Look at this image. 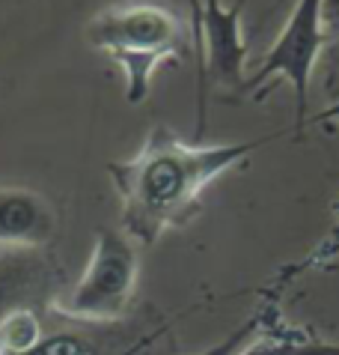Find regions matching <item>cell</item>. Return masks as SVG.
Segmentation results:
<instances>
[{
    "label": "cell",
    "mask_w": 339,
    "mask_h": 355,
    "mask_svg": "<svg viewBox=\"0 0 339 355\" xmlns=\"http://www.w3.org/2000/svg\"><path fill=\"white\" fill-rule=\"evenodd\" d=\"M274 137L277 135L241 144H187L170 125H155L131 159L107 164L122 197L125 227L137 239L152 242L170 224L191 215L208 182Z\"/></svg>",
    "instance_id": "cell-1"
},
{
    "label": "cell",
    "mask_w": 339,
    "mask_h": 355,
    "mask_svg": "<svg viewBox=\"0 0 339 355\" xmlns=\"http://www.w3.org/2000/svg\"><path fill=\"white\" fill-rule=\"evenodd\" d=\"M102 340L84 331H57L48 334L36 343L33 349H27L21 355H98Z\"/></svg>",
    "instance_id": "cell-9"
},
{
    "label": "cell",
    "mask_w": 339,
    "mask_h": 355,
    "mask_svg": "<svg viewBox=\"0 0 339 355\" xmlns=\"http://www.w3.org/2000/svg\"><path fill=\"white\" fill-rule=\"evenodd\" d=\"M324 27L339 36V0H324Z\"/></svg>",
    "instance_id": "cell-10"
},
{
    "label": "cell",
    "mask_w": 339,
    "mask_h": 355,
    "mask_svg": "<svg viewBox=\"0 0 339 355\" xmlns=\"http://www.w3.org/2000/svg\"><path fill=\"white\" fill-rule=\"evenodd\" d=\"M324 0H297L292 15L286 18L277 42L268 48L262 66L247 78L244 90H256L262 98L274 87L277 78H286L295 90V132L301 135L306 125V107H310V81L318 54L324 48Z\"/></svg>",
    "instance_id": "cell-3"
},
{
    "label": "cell",
    "mask_w": 339,
    "mask_h": 355,
    "mask_svg": "<svg viewBox=\"0 0 339 355\" xmlns=\"http://www.w3.org/2000/svg\"><path fill=\"white\" fill-rule=\"evenodd\" d=\"M86 42L122 66L125 102L140 105L161 63H178L187 54L182 21L164 6L125 3L107 6L86 21Z\"/></svg>",
    "instance_id": "cell-2"
},
{
    "label": "cell",
    "mask_w": 339,
    "mask_h": 355,
    "mask_svg": "<svg viewBox=\"0 0 339 355\" xmlns=\"http://www.w3.org/2000/svg\"><path fill=\"white\" fill-rule=\"evenodd\" d=\"M336 116H339V102H336V105H331V107H327V111H322V114L315 116V120L327 123V120H336Z\"/></svg>",
    "instance_id": "cell-12"
},
{
    "label": "cell",
    "mask_w": 339,
    "mask_h": 355,
    "mask_svg": "<svg viewBox=\"0 0 339 355\" xmlns=\"http://www.w3.org/2000/svg\"><path fill=\"white\" fill-rule=\"evenodd\" d=\"M39 340H42V322H39L36 308L18 311L0 325V352L9 349L21 355L27 349H33Z\"/></svg>",
    "instance_id": "cell-8"
},
{
    "label": "cell",
    "mask_w": 339,
    "mask_h": 355,
    "mask_svg": "<svg viewBox=\"0 0 339 355\" xmlns=\"http://www.w3.org/2000/svg\"><path fill=\"white\" fill-rule=\"evenodd\" d=\"M194 3V42L199 57V129L203 137L205 123V93L208 87L223 90H244V63H247V39L241 27L244 6L250 0H235L223 6L221 0H191Z\"/></svg>",
    "instance_id": "cell-4"
},
{
    "label": "cell",
    "mask_w": 339,
    "mask_h": 355,
    "mask_svg": "<svg viewBox=\"0 0 339 355\" xmlns=\"http://www.w3.org/2000/svg\"><path fill=\"white\" fill-rule=\"evenodd\" d=\"M137 281V254L125 236L102 227L93 245V257L77 281L66 311L77 320H116L131 302Z\"/></svg>",
    "instance_id": "cell-5"
},
{
    "label": "cell",
    "mask_w": 339,
    "mask_h": 355,
    "mask_svg": "<svg viewBox=\"0 0 339 355\" xmlns=\"http://www.w3.org/2000/svg\"><path fill=\"white\" fill-rule=\"evenodd\" d=\"M54 233V212L45 197L27 189H0V245L45 248Z\"/></svg>",
    "instance_id": "cell-7"
},
{
    "label": "cell",
    "mask_w": 339,
    "mask_h": 355,
    "mask_svg": "<svg viewBox=\"0 0 339 355\" xmlns=\"http://www.w3.org/2000/svg\"><path fill=\"white\" fill-rule=\"evenodd\" d=\"M57 263L45 248L0 245V325L24 308H39L54 290Z\"/></svg>",
    "instance_id": "cell-6"
},
{
    "label": "cell",
    "mask_w": 339,
    "mask_h": 355,
    "mask_svg": "<svg viewBox=\"0 0 339 355\" xmlns=\"http://www.w3.org/2000/svg\"><path fill=\"white\" fill-rule=\"evenodd\" d=\"M247 334H250V329H241V331H238V334H235V338H229V340L223 343V347H217V349H212V352H205V355H229V352H232V349L238 347V340H244V338H247Z\"/></svg>",
    "instance_id": "cell-11"
}]
</instances>
